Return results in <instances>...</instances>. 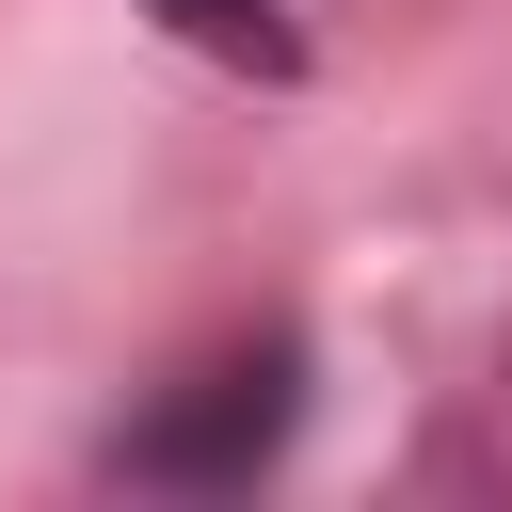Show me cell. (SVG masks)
I'll return each mask as SVG.
<instances>
[{"mask_svg": "<svg viewBox=\"0 0 512 512\" xmlns=\"http://www.w3.org/2000/svg\"><path fill=\"white\" fill-rule=\"evenodd\" d=\"M288 416H304V336H240V352H208L144 432H112V480H144V496H240V480L288 448Z\"/></svg>", "mask_w": 512, "mask_h": 512, "instance_id": "6da1fadb", "label": "cell"}, {"mask_svg": "<svg viewBox=\"0 0 512 512\" xmlns=\"http://www.w3.org/2000/svg\"><path fill=\"white\" fill-rule=\"evenodd\" d=\"M160 32H192L208 64H256V80H288L304 64V32H288V0H144Z\"/></svg>", "mask_w": 512, "mask_h": 512, "instance_id": "7a4b0ae2", "label": "cell"}]
</instances>
